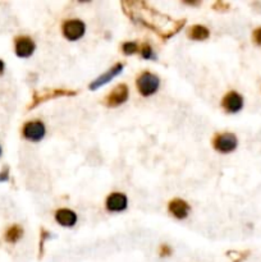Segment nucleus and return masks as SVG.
Here are the masks:
<instances>
[{
	"label": "nucleus",
	"mask_w": 261,
	"mask_h": 262,
	"mask_svg": "<svg viewBox=\"0 0 261 262\" xmlns=\"http://www.w3.org/2000/svg\"><path fill=\"white\" fill-rule=\"evenodd\" d=\"M123 12L135 23L149 28L163 41L169 40L186 24V20H173L166 14L160 13L145 1H123Z\"/></svg>",
	"instance_id": "nucleus-1"
},
{
	"label": "nucleus",
	"mask_w": 261,
	"mask_h": 262,
	"mask_svg": "<svg viewBox=\"0 0 261 262\" xmlns=\"http://www.w3.org/2000/svg\"><path fill=\"white\" fill-rule=\"evenodd\" d=\"M78 92L75 90H65V88H49V90L36 91L32 96V101L28 105V109H35L36 106L41 105L42 102H46L49 100H54L58 98H64V96H76Z\"/></svg>",
	"instance_id": "nucleus-2"
},
{
	"label": "nucleus",
	"mask_w": 261,
	"mask_h": 262,
	"mask_svg": "<svg viewBox=\"0 0 261 262\" xmlns=\"http://www.w3.org/2000/svg\"><path fill=\"white\" fill-rule=\"evenodd\" d=\"M136 86H137V90H139L140 94L147 98V96H151L159 90L160 80L156 74L151 73V72H143L137 78Z\"/></svg>",
	"instance_id": "nucleus-3"
},
{
	"label": "nucleus",
	"mask_w": 261,
	"mask_h": 262,
	"mask_svg": "<svg viewBox=\"0 0 261 262\" xmlns=\"http://www.w3.org/2000/svg\"><path fill=\"white\" fill-rule=\"evenodd\" d=\"M238 140L233 133L225 132V133H218L213 140V146L217 151L221 154H229L237 148Z\"/></svg>",
	"instance_id": "nucleus-4"
},
{
	"label": "nucleus",
	"mask_w": 261,
	"mask_h": 262,
	"mask_svg": "<svg viewBox=\"0 0 261 262\" xmlns=\"http://www.w3.org/2000/svg\"><path fill=\"white\" fill-rule=\"evenodd\" d=\"M61 32L69 41L80 40L86 32V24L81 20H68L61 26Z\"/></svg>",
	"instance_id": "nucleus-5"
},
{
	"label": "nucleus",
	"mask_w": 261,
	"mask_h": 262,
	"mask_svg": "<svg viewBox=\"0 0 261 262\" xmlns=\"http://www.w3.org/2000/svg\"><path fill=\"white\" fill-rule=\"evenodd\" d=\"M128 86L124 83H120L113 88L112 92L104 99V104H105V106H108V108H117L119 105L124 104V102L128 100Z\"/></svg>",
	"instance_id": "nucleus-6"
},
{
	"label": "nucleus",
	"mask_w": 261,
	"mask_h": 262,
	"mask_svg": "<svg viewBox=\"0 0 261 262\" xmlns=\"http://www.w3.org/2000/svg\"><path fill=\"white\" fill-rule=\"evenodd\" d=\"M23 137L31 142H40L45 137L46 128L41 121H31L23 125Z\"/></svg>",
	"instance_id": "nucleus-7"
},
{
	"label": "nucleus",
	"mask_w": 261,
	"mask_h": 262,
	"mask_svg": "<svg viewBox=\"0 0 261 262\" xmlns=\"http://www.w3.org/2000/svg\"><path fill=\"white\" fill-rule=\"evenodd\" d=\"M221 106L229 114H236L243 108V98L236 91H229L221 100Z\"/></svg>",
	"instance_id": "nucleus-8"
},
{
	"label": "nucleus",
	"mask_w": 261,
	"mask_h": 262,
	"mask_svg": "<svg viewBox=\"0 0 261 262\" xmlns=\"http://www.w3.org/2000/svg\"><path fill=\"white\" fill-rule=\"evenodd\" d=\"M16 55L20 58H30L36 50V44L28 36H20L14 41Z\"/></svg>",
	"instance_id": "nucleus-9"
},
{
	"label": "nucleus",
	"mask_w": 261,
	"mask_h": 262,
	"mask_svg": "<svg viewBox=\"0 0 261 262\" xmlns=\"http://www.w3.org/2000/svg\"><path fill=\"white\" fill-rule=\"evenodd\" d=\"M123 68H124V64L123 63H117L114 64L110 69H108V71L105 72L104 74H101L100 77H98L94 82H91L90 83V90L91 91H95L98 90V88L102 87L104 84H106L108 82H110L112 80H114V78L117 77V76H119V74L122 73Z\"/></svg>",
	"instance_id": "nucleus-10"
},
{
	"label": "nucleus",
	"mask_w": 261,
	"mask_h": 262,
	"mask_svg": "<svg viewBox=\"0 0 261 262\" xmlns=\"http://www.w3.org/2000/svg\"><path fill=\"white\" fill-rule=\"evenodd\" d=\"M128 206V199L124 193L114 192L112 195L108 196L106 199V208L112 212L124 211Z\"/></svg>",
	"instance_id": "nucleus-11"
},
{
	"label": "nucleus",
	"mask_w": 261,
	"mask_h": 262,
	"mask_svg": "<svg viewBox=\"0 0 261 262\" xmlns=\"http://www.w3.org/2000/svg\"><path fill=\"white\" fill-rule=\"evenodd\" d=\"M168 210H169V212L174 218L182 220V219H186L187 216H188V214H190L191 211V207L183 200L174 199L173 201L169 202Z\"/></svg>",
	"instance_id": "nucleus-12"
},
{
	"label": "nucleus",
	"mask_w": 261,
	"mask_h": 262,
	"mask_svg": "<svg viewBox=\"0 0 261 262\" xmlns=\"http://www.w3.org/2000/svg\"><path fill=\"white\" fill-rule=\"evenodd\" d=\"M55 220L59 225L64 226V228H72L77 222V214L69 208H59L55 212Z\"/></svg>",
	"instance_id": "nucleus-13"
},
{
	"label": "nucleus",
	"mask_w": 261,
	"mask_h": 262,
	"mask_svg": "<svg viewBox=\"0 0 261 262\" xmlns=\"http://www.w3.org/2000/svg\"><path fill=\"white\" fill-rule=\"evenodd\" d=\"M187 36L191 40L195 41H203L207 40L209 36H210V31L209 28H206L205 26H201V24H195L190 30L187 31Z\"/></svg>",
	"instance_id": "nucleus-14"
},
{
	"label": "nucleus",
	"mask_w": 261,
	"mask_h": 262,
	"mask_svg": "<svg viewBox=\"0 0 261 262\" xmlns=\"http://www.w3.org/2000/svg\"><path fill=\"white\" fill-rule=\"evenodd\" d=\"M23 237V228L18 224H14V225L9 226L7 229V232L4 234V239H5V242L8 243H17L20 238Z\"/></svg>",
	"instance_id": "nucleus-15"
},
{
	"label": "nucleus",
	"mask_w": 261,
	"mask_h": 262,
	"mask_svg": "<svg viewBox=\"0 0 261 262\" xmlns=\"http://www.w3.org/2000/svg\"><path fill=\"white\" fill-rule=\"evenodd\" d=\"M122 50L124 55H133L139 51V44L135 41H127L122 45Z\"/></svg>",
	"instance_id": "nucleus-16"
},
{
	"label": "nucleus",
	"mask_w": 261,
	"mask_h": 262,
	"mask_svg": "<svg viewBox=\"0 0 261 262\" xmlns=\"http://www.w3.org/2000/svg\"><path fill=\"white\" fill-rule=\"evenodd\" d=\"M140 54H141V57H142L143 59H147V60H150V59L155 60L156 59V55L154 54L153 47L150 46L149 44H143L142 46L140 47Z\"/></svg>",
	"instance_id": "nucleus-17"
},
{
	"label": "nucleus",
	"mask_w": 261,
	"mask_h": 262,
	"mask_svg": "<svg viewBox=\"0 0 261 262\" xmlns=\"http://www.w3.org/2000/svg\"><path fill=\"white\" fill-rule=\"evenodd\" d=\"M48 238H50V233L48 232V230H45L44 228L41 229V235H40V252H39V257H42V255H44V244H45V241Z\"/></svg>",
	"instance_id": "nucleus-18"
},
{
	"label": "nucleus",
	"mask_w": 261,
	"mask_h": 262,
	"mask_svg": "<svg viewBox=\"0 0 261 262\" xmlns=\"http://www.w3.org/2000/svg\"><path fill=\"white\" fill-rule=\"evenodd\" d=\"M232 253H233V255H236V256H229L233 262H243L244 260L247 259V256L250 255V252H248V251H246V252H236V251H233Z\"/></svg>",
	"instance_id": "nucleus-19"
},
{
	"label": "nucleus",
	"mask_w": 261,
	"mask_h": 262,
	"mask_svg": "<svg viewBox=\"0 0 261 262\" xmlns=\"http://www.w3.org/2000/svg\"><path fill=\"white\" fill-rule=\"evenodd\" d=\"M172 248H170L168 244H161L159 248V255L160 257H169L170 255H172Z\"/></svg>",
	"instance_id": "nucleus-20"
},
{
	"label": "nucleus",
	"mask_w": 261,
	"mask_h": 262,
	"mask_svg": "<svg viewBox=\"0 0 261 262\" xmlns=\"http://www.w3.org/2000/svg\"><path fill=\"white\" fill-rule=\"evenodd\" d=\"M9 181V166H4L0 172V183Z\"/></svg>",
	"instance_id": "nucleus-21"
},
{
	"label": "nucleus",
	"mask_w": 261,
	"mask_h": 262,
	"mask_svg": "<svg viewBox=\"0 0 261 262\" xmlns=\"http://www.w3.org/2000/svg\"><path fill=\"white\" fill-rule=\"evenodd\" d=\"M252 39H254L255 44L261 45V27L256 28L254 31V34H252Z\"/></svg>",
	"instance_id": "nucleus-22"
},
{
	"label": "nucleus",
	"mask_w": 261,
	"mask_h": 262,
	"mask_svg": "<svg viewBox=\"0 0 261 262\" xmlns=\"http://www.w3.org/2000/svg\"><path fill=\"white\" fill-rule=\"evenodd\" d=\"M213 8H214V9L221 10V12H223V10H228V9H229V4L221 3V1H218V3L214 4Z\"/></svg>",
	"instance_id": "nucleus-23"
},
{
	"label": "nucleus",
	"mask_w": 261,
	"mask_h": 262,
	"mask_svg": "<svg viewBox=\"0 0 261 262\" xmlns=\"http://www.w3.org/2000/svg\"><path fill=\"white\" fill-rule=\"evenodd\" d=\"M4 69H5V64H4V61L0 59V76L4 73Z\"/></svg>",
	"instance_id": "nucleus-24"
},
{
	"label": "nucleus",
	"mask_w": 261,
	"mask_h": 262,
	"mask_svg": "<svg viewBox=\"0 0 261 262\" xmlns=\"http://www.w3.org/2000/svg\"><path fill=\"white\" fill-rule=\"evenodd\" d=\"M0 155H1V146H0Z\"/></svg>",
	"instance_id": "nucleus-25"
}]
</instances>
